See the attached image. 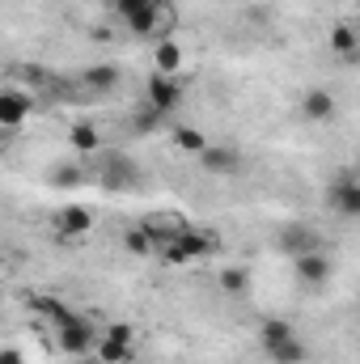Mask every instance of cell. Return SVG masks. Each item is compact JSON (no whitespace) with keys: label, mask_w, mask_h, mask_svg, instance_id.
<instances>
[{"label":"cell","mask_w":360,"mask_h":364,"mask_svg":"<svg viewBox=\"0 0 360 364\" xmlns=\"http://www.w3.org/2000/svg\"><path fill=\"white\" fill-rule=\"evenodd\" d=\"M212 250H216V242H212L208 233H199V229H179V233L162 246V255H166L170 263H191V259L212 255Z\"/></svg>","instance_id":"6da1fadb"},{"label":"cell","mask_w":360,"mask_h":364,"mask_svg":"<svg viewBox=\"0 0 360 364\" xmlns=\"http://www.w3.org/2000/svg\"><path fill=\"white\" fill-rule=\"evenodd\" d=\"M331 203L339 216H360V182L352 170H344L339 178L331 182Z\"/></svg>","instance_id":"7a4b0ae2"},{"label":"cell","mask_w":360,"mask_h":364,"mask_svg":"<svg viewBox=\"0 0 360 364\" xmlns=\"http://www.w3.org/2000/svg\"><path fill=\"white\" fill-rule=\"evenodd\" d=\"M115 4H119L123 21H127L136 34H153V30H157V9H162V4H144V0H115Z\"/></svg>","instance_id":"3957f363"},{"label":"cell","mask_w":360,"mask_h":364,"mask_svg":"<svg viewBox=\"0 0 360 364\" xmlns=\"http://www.w3.org/2000/svg\"><path fill=\"white\" fill-rule=\"evenodd\" d=\"M30 97L21 90H0V127L9 132V127H21L26 123V114H30Z\"/></svg>","instance_id":"277c9868"},{"label":"cell","mask_w":360,"mask_h":364,"mask_svg":"<svg viewBox=\"0 0 360 364\" xmlns=\"http://www.w3.org/2000/svg\"><path fill=\"white\" fill-rule=\"evenodd\" d=\"M182 102V85L174 77H157L153 73V81H149V106L153 110H162V114H170L174 106Z\"/></svg>","instance_id":"5b68a950"},{"label":"cell","mask_w":360,"mask_h":364,"mask_svg":"<svg viewBox=\"0 0 360 364\" xmlns=\"http://www.w3.org/2000/svg\"><path fill=\"white\" fill-rule=\"evenodd\" d=\"M90 229H93L90 208L68 203V208H60V212H55V233H64V237H81V233H90Z\"/></svg>","instance_id":"8992f818"},{"label":"cell","mask_w":360,"mask_h":364,"mask_svg":"<svg viewBox=\"0 0 360 364\" xmlns=\"http://www.w3.org/2000/svg\"><path fill=\"white\" fill-rule=\"evenodd\" d=\"M60 348L68 352V356H85L93 352V331L85 318H77V322H68V326H60Z\"/></svg>","instance_id":"52a82bcc"},{"label":"cell","mask_w":360,"mask_h":364,"mask_svg":"<svg viewBox=\"0 0 360 364\" xmlns=\"http://www.w3.org/2000/svg\"><path fill=\"white\" fill-rule=\"evenodd\" d=\"M297 275L305 284H327L331 279V259L322 250H309V255H297Z\"/></svg>","instance_id":"ba28073f"},{"label":"cell","mask_w":360,"mask_h":364,"mask_svg":"<svg viewBox=\"0 0 360 364\" xmlns=\"http://www.w3.org/2000/svg\"><path fill=\"white\" fill-rule=\"evenodd\" d=\"M199 161H203L208 174H238V166H242V157H238L233 149H216V144H208V149L199 153Z\"/></svg>","instance_id":"9c48e42d"},{"label":"cell","mask_w":360,"mask_h":364,"mask_svg":"<svg viewBox=\"0 0 360 364\" xmlns=\"http://www.w3.org/2000/svg\"><path fill=\"white\" fill-rule=\"evenodd\" d=\"M301 114H305L309 123H327V119H335V97L327 90H309L305 102H301Z\"/></svg>","instance_id":"30bf717a"},{"label":"cell","mask_w":360,"mask_h":364,"mask_svg":"<svg viewBox=\"0 0 360 364\" xmlns=\"http://www.w3.org/2000/svg\"><path fill=\"white\" fill-rule=\"evenodd\" d=\"M153 68H157V77H174L182 68V51H179V43H157L153 47Z\"/></svg>","instance_id":"8fae6325"},{"label":"cell","mask_w":360,"mask_h":364,"mask_svg":"<svg viewBox=\"0 0 360 364\" xmlns=\"http://www.w3.org/2000/svg\"><path fill=\"white\" fill-rule=\"evenodd\" d=\"M284 339H292V322H284V318H263L259 343H263V348H275V343H284Z\"/></svg>","instance_id":"7c38bea8"},{"label":"cell","mask_w":360,"mask_h":364,"mask_svg":"<svg viewBox=\"0 0 360 364\" xmlns=\"http://www.w3.org/2000/svg\"><path fill=\"white\" fill-rule=\"evenodd\" d=\"M85 85L90 90H115L119 85V68L115 64H90L85 68Z\"/></svg>","instance_id":"4fadbf2b"},{"label":"cell","mask_w":360,"mask_h":364,"mask_svg":"<svg viewBox=\"0 0 360 364\" xmlns=\"http://www.w3.org/2000/svg\"><path fill=\"white\" fill-rule=\"evenodd\" d=\"M284 246H288V255H309V250H318V237H314L309 229L292 225V229L284 233Z\"/></svg>","instance_id":"5bb4252c"},{"label":"cell","mask_w":360,"mask_h":364,"mask_svg":"<svg viewBox=\"0 0 360 364\" xmlns=\"http://www.w3.org/2000/svg\"><path fill=\"white\" fill-rule=\"evenodd\" d=\"M34 309H38V314H47V322H55V326H68V322H77V314H73L64 301H51V296L34 301Z\"/></svg>","instance_id":"9a60e30c"},{"label":"cell","mask_w":360,"mask_h":364,"mask_svg":"<svg viewBox=\"0 0 360 364\" xmlns=\"http://www.w3.org/2000/svg\"><path fill=\"white\" fill-rule=\"evenodd\" d=\"M68 144H73L77 153H93V149L102 144V136H97V127H93V123H77V127L68 132Z\"/></svg>","instance_id":"2e32d148"},{"label":"cell","mask_w":360,"mask_h":364,"mask_svg":"<svg viewBox=\"0 0 360 364\" xmlns=\"http://www.w3.org/2000/svg\"><path fill=\"white\" fill-rule=\"evenodd\" d=\"M268 356H271L275 364H301V360H305V348H301V339L292 335V339H284V343L268 348Z\"/></svg>","instance_id":"e0dca14e"},{"label":"cell","mask_w":360,"mask_h":364,"mask_svg":"<svg viewBox=\"0 0 360 364\" xmlns=\"http://www.w3.org/2000/svg\"><path fill=\"white\" fill-rule=\"evenodd\" d=\"M93 348H97L102 364H127V360H132V343H119V339H102V343H93Z\"/></svg>","instance_id":"ac0fdd59"},{"label":"cell","mask_w":360,"mask_h":364,"mask_svg":"<svg viewBox=\"0 0 360 364\" xmlns=\"http://www.w3.org/2000/svg\"><path fill=\"white\" fill-rule=\"evenodd\" d=\"M331 51H339L344 60H356V30H352V26H339V30L331 34Z\"/></svg>","instance_id":"d6986e66"},{"label":"cell","mask_w":360,"mask_h":364,"mask_svg":"<svg viewBox=\"0 0 360 364\" xmlns=\"http://www.w3.org/2000/svg\"><path fill=\"white\" fill-rule=\"evenodd\" d=\"M123 246H127L132 255H140V259H144V255H157V246H153V237H149V233H144L140 225L123 233Z\"/></svg>","instance_id":"ffe728a7"},{"label":"cell","mask_w":360,"mask_h":364,"mask_svg":"<svg viewBox=\"0 0 360 364\" xmlns=\"http://www.w3.org/2000/svg\"><path fill=\"white\" fill-rule=\"evenodd\" d=\"M174 144H179L182 153H195V157H199V153L208 149L203 132H195V127H179V132H174Z\"/></svg>","instance_id":"44dd1931"},{"label":"cell","mask_w":360,"mask_h":364,"mask_svg":"<svg viewBox=\"0 0 360 364\" xmlns=\"http://www.w3.org/2000/svg\"><path fill=\"white\" fill-rule=\"evenodd\" d=\"M132 178H136V166H132V161H119V157L106 161V182H110V186H127Z\"/></svg>","instance_id":"7402d4cb"},{"label":"cell","mask_w":360,"mask_h":364,"mask_svg":"<svg viewBox=\"0 0 360 364\" xmlns=\"http://www.w3.org/2000/svg\"><path fill=\"white\" fill-rule=\"evenodd\" d=\"M221 288H225V292H246V288H250V272H246V267H225V272H221Z\"/></svg>","instance_id":"603a6c76"},{"label":"cell","mask_w":360,"mask_h":364,"mask_svg":"<svg viewBox=\"0 0 360 364\" xmlns=\"http://www.w3.org/2000/svg\"><path fill=\"white\" fill-rule=\"evenodd\" d=\"M51 182H55V186H81V182H85V170H81V166H55V170H51Z\"/></svg>","instance_id":"cb8c5ba5"},{"label":"cell","mask_w":360,"mask_h":364,"mask_svg":"<svg viewBox=\"0 0 360 364\" xmlns=\"http://www.w3.org/2000/svg\"><path fill=\"white\" fill-rule=\"evenodd\" d=\"M162 119H166V114H162V110H153V106H149V110H140V119H136V132H153V127H157V123H162Z\"/></svg>","instance_id":"d4e9b609"},{"label":"cell","mask_w":360,"mask_h":364,"mask_svg":"<svg viewBox=\"0 0 360 364\" xmlns=\"http://www.w3.org/2000/svg\"><path fill=\"white\" fill-rule=\"evenodd\" d=\"M106 339H119V343H132V326H127V322H110V326H106Z\"/></svg>","instance_id":"484cf974"},{"label":"cell","mask_w":360,"mask_h":364,"mask_svg":"<svg viewBox=\"0 0 360 364\" xmlns=\"http://www.w3.org/2000/svg\"><path fill=\"white\" fill-rule=\"evenodd\" d=\"M0 364H26V352L21 348H0Z\"/></svg>","instance_id":"4316f807"},{"label":"cell","mask_w":360,"mask_h":364,"mask_svg":"<svg viewBox=\"0 0 360 364\" xmlns=\"http://www.w3.org/2000/svg\"><path fill=\"white\" fill-rule=\"evenodd\" d=\"M0 153H4V127H0Z\"/></svg>","instance_id":"83f0119b"},{"label":"cell","mask_w":360,"mask_h":364,"mask_svg":"<svg viewBox=\"0 0 360 364\" xmlns=\"http://www.w3.org/2000/svg\"><path fill=\"white\" fill-rule=\"evenodd\" d=\"M144 4H162V0H144Z\"/></svg>","instance_id":"f1b7e54d"}]
</instances>
